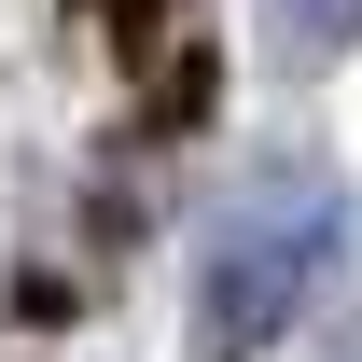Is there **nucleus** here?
Returning <instances> with one entry per match:
<instances>
[{"instance_id": "1", "label": "nucleus", "mask_w": 362, "mask_h": 362, "mask_svg": "<svg viewBox=\"0 0 362 362\" xmlns=\"http://www.w3.org/2000/svg\"><path fill=\"white\" fill-rule=\"evenodd\" d=\"M349 237H362V209H349V181H320V168H265L251 195H223V223L195 251V362L279 349L307 320V293H334Z\"/></svg>"}, {"instance_id": "2", "label": "nucleus", "mask_w": 362, "mask_h": 362, "mask_svg": "<svg viewBox=\"0 0 362 362\" xmlns=\"http://www.w3.org/2000/svg\"><path fill=\"white\" fill-rule=\"evenodd\" d=\"M279 42L293 56H349L362 42V0H279Z\"/></svg>"}, {"instance_id": "3", "label": "nucleus", "mask_w": 362, "mask_h": 362, "mask_svg": "<svg viewBox=\"0 0 362 362\" xmlns=\"http://www.w3.org/2000/svg\"><path fill=\"white\" fill-rule=\"evenodd\" d=\"M349 362H362V349H349Z\"/></svg>"}]
</instances>
